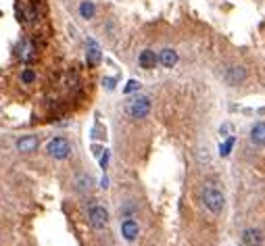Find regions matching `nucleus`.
I'll return each instance as SVG.
<instances>
[{
	"mask_svg": "<svg viewBox=\"0 0 265 246\" xmlns=\"http://www.w3.org/2000/svg\"><path fill=\"white\" fill-rule=\"evenodd\" d=\"M203 205L211 211L213 215H220L224 207H226V196L224 192L217 188V186H213V182H207L205 188H203Z\"/></svg>",
	"mask_w": 265,
	"mask_h": 246,
	"instance_id": "1",
	"label": "nucleus"
},
{
	"mask_svg": "<svg viewBox=\"0 0 265 246\" xmlns=\"http://www.w3.org/2000/svg\"><path fill=\"white\" fill-rule=\"evenodd\" d=\"M125 111L132 119H144V117L151 113V98L148 96H134L125 104Z\"/></svg>",
	"mask_w": 265,
	"mask_h": 246,
	"instance_id": "2",
	"label": "nucleus"
},
{
	"mask_svg": "<svg viewBox=\"0 0 265 246\" xmlns=\"http://www.w3.org/2000/svg\"><path fill=\"white\" fill-rule=\"evenodd\" d=\"M46 152H48V157L56 159V161H63L67 159L69 155H71V146H69V142L65 138H52L48 144H46Z\"/></svg>",
	"mask_w": 265,
	"mask_h": 246,
	"instance_id": "3",
	"label": "nucleus"
},
{
	"mask_svg": "<svg viewBox=\"0 0 265 246\" xmlns=\"http://www.w3.org/2000/svg\"><path fill=\"white\" fill-rule=\"evenodd\" d=\"M88 221H90V226L94 228V230H105L109 226V213H107V209L100 207V205L90 207V211H88Z\"/></svg>",
	"mask_w": 265,
	"mask_h": 246,
	"instance_id": "4",
	"label": "nucleus"
},
{
	"mask_svg": "<svg viewBox=\"0 0 265 246\" xmlns=\"http://www.w3.org/2000/svg\"><path fill=\"white\" fill-rule=\"evenodd\" d=\"M224 79L230 86H236V84H240V81L247 79V69L240 67V65H228L224 69Z\"/></svg>",
	"mask_w": 265,
	"mask_h": 246,
	"instance_id": "5",
	"label": "nucleus"
},
{
	"mask_svg": "<svg viewBox=\"0 0 265 246\" xmlns=\"http://www.w3.org/2000/svg\"><path fill=\"white\" fill-rule=\"evenodd\" d=\"M15 52H17V56L21 58L23 63L33 61V44H31L27 38H23V40L15 46Z\"/></svg>",
	"mask_w": 265,
	"mask_h": 246,
	"instance_id": "6",
	"label": "nucleus"
},
{
	"mask_svg": "<svg viewBox=\"0 0 265 246\" xmlns=\"http://www.w3.org/2000/svg\"><path fill=\"white\" fill-rule=\"evenodd\" d=\"M245 246H263V234L255 228H249L243 232V236H240Z\"/></svg>",
	"mask_w": 265,
	"mask_h": 246,
	"instance_id": "7",
	"label": "nucleus"
},
{
	"mask_svg": "<svg viewBox=\"0 0 265 246\" xmlns=\"http://www.w3.org/2000/svg\"><path fill=\"white\" fill-rule=\"evenodd\" d=\"M86 61L90 67H96L102 61V52H100V46L94 40H88V50H86Z\"/></svg>",
	"mask_w": 265,
	"mask_h": 246,
	"instance_id": "8",
	"label": "nucleus"
},
{
	"mask_svg": "<svg viewBox=\"0 0 265 246\" xmlns=\"http://www.w3.org/2000/svg\"><path fill=\"white\" fill-rule=\"evenodd\" d=\"M157 58H159V63L163 65L165 69H171V67L178 65V52L174 48H163V50H161V54H157Z\"/></svg>",
	"mask_w": 265,
	"mask_h": 246,
	"instance_id": "9",
	"label": "nucleus"
},
{
	"mask_svg": "<svg viewBox=\"0 0 265 246\" xmlns=\"http://www.w3.org/2000/svg\"><path fill=\"white\" fill-rule=\"evenodd\" d=\"M249 138H251V142L255 144V146H265V123L259 121V123L253 125Z\"/></svg>",
	"mask_w": 265,
	"mask_h": 246,
	"instance_id": "10",
	"label": "nucleus"
},
{
	"mask_svg": "<svg viewBox=\"0 0 265 246\" xmlns=\"http://www.w3.org/2000/svg\"><path fill=\"white\" fill-rule=\"evenodd\" d=\"M40 146V140L36 136H23L17 140V150L19 152H33Z\"/></svg>",
	"mask_w": 265,
	"mask_h": 246,
	"instance_id": "11",
	"label": "nucleus"
},
{
	"mask_svg": "<svg viewBox=\"0 0 265 246\" xmlns=\"http://www.w3.org/2000/svg\"><path fill=\"white\" fill-rule=\"evenodd\" d=\"M138 232H140V228H138V224L134 219H125L121 224V234H123V238L128 242H134L138 238Z\"/></svg>",
	"mask_w": 265,
	"mask_h": 246,
	"instance_id": "12",
	"label": "nucleus"
},
{
	"mask_svg": "<svg viewBox=\"0 0 265 246\" xmlns=\"http://www.w3.org/2000/svg\"><path fill=\"white\" fill-rule=\"evenodd\" d=\"M157 63H159V58H157L155 50H148L146 48V50L140 52V56H138V65H140L142 69H155Z\"/></svg>",
	"mask_w": 265,
	"mask_h": 246,
	"instance_id": "13",
	"label": "nucleus"
},
{
	"mask_svg": "<svg viewBox=\"0 0 265 246\" xmlns=\"http://www.w3.org/2000/svg\"><path fill=\"white\" fill-rule=\"evenodd\" d=\"M94 13H96V6L90 2V0H84L82 4H79V15H82L84 19H92L94 17Z\"/></svg>",
	"mask_w": 265,
	"mask_h": 246,
	"instance_id": "14",
	"label": "nucleus"
},
{
	"mask_svg": "<svg viewBox=\"0 0 265 246\" xmlns=\"http://www.w3.org/2000/svg\"><path fill=\"white\" fill-rule=\"evenodd\" d=\"M234 144H236V138H234V136L226 138V142L220 144V157H230V152H232Z\"/></svg>",
	"mask_w": 265,
	"mask_h": 246,
	"instance_id": "15",
	"label": "nucleus"
},
{
	"mask_svg": "<svg viewBox=\"0 0 265 246\" xmlns=\"http://www.w3.org/2000/svg\"><path fill=\"white\" fill-rule=\"evenodd\" d=\"M92 188V178H90V175H79V178H77V190L79 192H88Z\"/></svg>",
	"mask_w": 265,
	"mask_h": 246,
	"instance_id": "16",
	"label": "nucleus"
},
{
	"mask_svg": "<svg viewBox=\"0 0 265 246\" xmlns=\"http://www.w3.org/2000/svg\"><path fill=\"white\" fill-rule=\"evenodd\" d=\"M36 79V73H33V69H29V67H25L21 71V81L23 84H31V81Z\"/></svg>",
	"mask_w": 265,
	"mask_h": 246,
	"instance_id": "17",
	"label": "nucleus"
},
{
	"mask_svg": "<svg viewBox=\"0 0 265 246\" xmlns=\"http://www.w3.org/2000/svg\"><path fill=\"white\" fill-rule=\"evenodd\" d=\"M140 81H138V79H130L128 81V84H125V88H123V92H125V94H132V92H138V90H140Z\"/></svg>",
	"mask_w": 265,
	"mask_h": 246,
	"instance_id": "18",
	"label": "nucleus"
},
{
	"mask_svg": "<svg viewBox=\"0 0 265 246\" xmlns=\"http://www.w3.org/2000/svg\"><path fill=\"white\" fill-rule=\"evenodd\" d=\"M220 134H222V138H230V136L234 134V125L230 123V121L222 123V127H220Z\"/></svg>",
	"mask_w": 265,
	"mask_h": 246,
	"instance_id": "19",
	"label": "nucleus"
},
{
	"mask_svg": "<svg viewBox=\"0 0 265 246\" xmlns=\"http://www.w3.org/2000/svg\"><path fill=\"white\" fill-rule=\"evenodd\" d=\"M109 150H105V152H102V155H100V167H102V171H107V167H109Z\"/></svg>",
	"mask_w": 265,
	"mask_h": 246,
	"instance_id": "20",
	"label": "nucleus"
},
{
	"mask_svg": "<svg viewBox=\"0 0 265 246\" xmlns=\"http://www.w3.org/2000/svg\"><path fill=\"white\" fill-rule=\"evenodd\" d=\"M115 81H117L115 77H105L102 79V86H105L107 90H115Z\"/></svg>",
	"mask_w": 265,
	"mask_h": 246,
	"instance_id": "21",
	"label": "nucleus"
},
{
	"mask_svg": "<svg viewBox=\"0 0 265 246\" xmlns=\"http://www.w3.org/2000/svg\"><path fill=\"white\" fill-rule=\"evenodd\" d=\"M100 150H102L100 146H92V155H94V157H100V155H102Z\"/></svg>",
	"mask_w": 265,
	"mask_h": 246,
	"instance_id": "22",
	"label": "nucleus"
},
{
	"mask_svg": "<svg viewBox=\"0 0 265 246\" xmlns=\"http://www.w3.org/2000/svg\"><path fill=\"white\" fill-rule=\"evenodd\" d=\"M100 186H102V188H109V178H107V175L100 180Z\"/></svg>",
	"mask_w": 265,
	"mask_h": 246,
	"instance_id": "23",
	"label": "nucleus"
}]
</instances>
